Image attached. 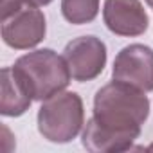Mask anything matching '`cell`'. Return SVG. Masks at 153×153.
Masks as SVG:
<instances>
[{"label": "cell", "mask_w": 153, "mask_h": 153, "mask_svg": "<svg viewBox=\"0 0 153 153\" xmlns=\"http://www.w3.org/2000/svg\"><path fill=\"white\" fill-rule=\"evenodd\" d=\"M148 149H149V151H153V142H151V144L148 146Z\"/></svg>", "instance_id": "cell-14"}, {"label": "cell", "mask_w": 153, "mask_h": 153, "mask_svg": "<svg viewBox=\"0 0 153 153\" xmlns=\"http://www.w3.org/2000/svg\"><path fill=\"white\" fill-rule=\"evenodd\" d=\"M52 0H25L27 6H33V7H42V6H49Z\"/></svg>", "instance_id": "cell-12"}, {"label": "cell", "mask_w": 153, "mask_h": 153, "mask_svg": "<svg viewBox=\"0 0 153 153\" xmlns=\"http://www.w3.org/2000/svg\"><path fill=\"white\" fill-rule=\"evenodd\" d=\"M63 58L68 65L74 81H92L105 70L106 65V45L97 36H79L65 45Z\"/></svg>", "instance_id": "cell-4"}, {"label": "cell", "mask_w": 153, "mask_h": 153, "mask_svg": "<svg viewBox=\"0 0 153 153\" xmlns=\"http://www.w3.org/2000/svg\"><path fill=\"white\" fill-rule=\"evenodd\" d=\"M47 33L45 15L33 6L22 7L7 20H2V40L15 51H27L43 42Z\"/></svg>", "instance_id": "cell-6"}, {"label": "cell", "mask_w": 153, "mask_h": 153, "mask_svg": "<svg viewBox=\"0 0 153 153\" xmlns=\"http://www.w3.org/2000/svg\"><path fill=\"white\" fill-rule=\"evenodd\" d=\"M24 79L34 101H45L63 92L70 83V70L63 56L52 49H36L16 59L13 65Z\"/></svg>", "instance_id": "cell-2"}, {"label": "cell", "mask_w": 153, "mask_h": 153, "mask_svg": "<svg viewBox=\"0 0 153 153\" xmlns=\"http://www.w3.org/2000/svg\"><path fill=\"white\" fill-rule=\"evenodd\" d=\"M99 0H61V15L68 24L83 25L96 20Z\"/></svg>", "instance_id": "cell-10"}, {"label": "cell", "mask_w": 153, "mask_h": 153, "mask_svg": "<svg viewBox=\"0 0 153 153\" xmlns=\"http://www.w3.org/2000/svg\"><path fill=\"white\" fill-rule=\"evenodd\" d=\"M22 4H25V0H2V20H7L16 11H20Z\"/></svg>", "instance_id": "cell-11"}, {"label": "cell", "mask_w": 153, "mask_h": 153, "mask_svg": "<svg viewBox=\"0 0 153 153\" xmlns=\"http://www.w3.org/2000/svg\"><path fill=\"white\" fill-rule=\"evenodd\" d=\"M83 124L85 108L79 94L63 90L42 101L38 110V131L49 142H70L79 135Z\"/></svg>", "instance_id": "cell-3"}, {"label": "cell", "mask_w": 153, "mask_h": 153, "mask_svg": "<svg viewBox=\"0 0 153 153\" xmlns=\"http://www.w3.org/2000/svg\"><path fill=\"white\" fill-rule=\"evenodd\" d=\"M2 94H0V114L4 117H20L24 115L31 103L34 101L24 79L16 74L13 67L2 68Z\"/></svg>", "instance_id": "cell-9"}, {"label": "cell", "mask_w": 153, "mask_h": 153, "mask_svg": "<svg viewBox=\"0 0 153 153\" xmlns=\"http://www.w3.org/2000/svg\"><path fill=\"white\" fill-rule=\"evenodd\" d=\"M149 115V99L146 92L121 81L101 87L94 96V119L119 133L139 137L142 124Z\"/></svg>", "instance_id": "cell-1"}, {"label": "cell", "mask_w": 153, "mask_h": 153, "mask_svg": "<svg viewBox=\"0 0 153 153\" xmlns=\"http://www.w3.org/2000/svg\"><path fill=\"white\" fill-rule=\"evenodd\" d=\"M81 142L83 148L92 153H121V151L133 149L135 137L114 131L99 124L94 117H90L81 133Z\"/></svg>", "instance_id": "cell-8"}, {"label": "cell", "mask_w": 153, "mask_h": 153, "mask_svg": "<svg viewBox=\"0 0 153 153\" xmlns=\"http://www.w3.org/2000/svg\"><path fill=\"white\" fill-rule=\"evenodd\" d=\"M112 78L142 92H153V49L142 43L123 47L114 59Z\"/></svg>", "instance_id": "cell-5"}, {"label": "cell", "mask_w": 153, "mask_h": 153, "mask_svg": "<svg viewBox=\"0 0 153 153\" xmlns=\"http://www.w3.org/2000/svg\"><path fill=\"white\" fill-rule=\"evenodd\" d=\"M103 20L117 36H140L148 31L149 18L140 0H105Z\"/></svg>", "instance_id": "cell-7"}, {"label": "cell", "mask_w": 153, "mask_h": 153, "mask_svg": "<svg viewBox=\"0 0 153 153\" xmlns=\"http://www.w3.org/2000/svg\"><path fill=\"white\" fill-rule=\"evenodd\" d=\"M146 4H148V6H149L151 9H153V0H146Z\"/></svg>", "instance_id": "cell-13"}]
</instances>
